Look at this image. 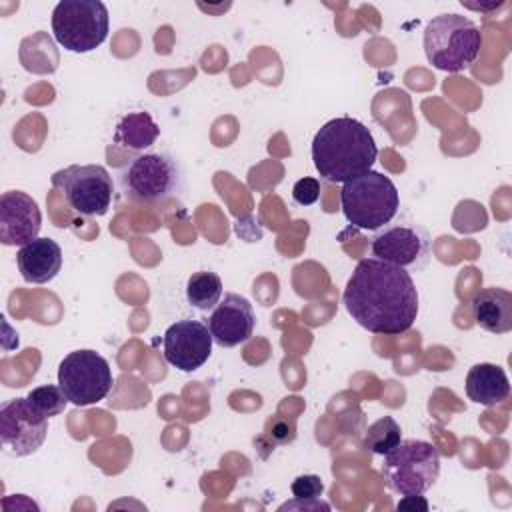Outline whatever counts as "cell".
Wrapping results in <instances>:
<instances>
[{"mask_svg": "<svg viewBox=\"0 0 512 512\" xmlns=\"http://www.w3.org/2000/svg\"><path fill=\"white\" fill-rule=\"evenodd\" d=\"M474 322L492 334H506L512 330V292L490 286L480 290L472 300Z\"/></svg>", "mask_w": 512, "mask_h": 512, "instance_id": "16", "label": "cell"}, {"mask_svg": "<svg viewBox=\"0 0 512 512\" xmlns=\"http://www.w3.org/2000/svg\"><path fill=\"white\" fill-rule=\"evenodd\" d=\"M340 204L354 228L380 230L396 216L400 194L388 176L368 170L342 184Z\"/></svg>", "mask_w": 512, "mask_h": 512, "instance_id": "3", "label": "cell"}, {"mask_svg": "<svg viewBox=\"0 0 512 512\" xmlns=\"http://www.w3.org/2000/svg\"><path fill=\"white\" fill-rule=\"evenodd\" d=\"M16 264L22 278L30 284H46L62 268V248L52 238H34L20 246L16 252Z\"/></svg>", "mask_w": 512, "mask_h": 512, "instance_id": "15", "label": "cell"}, {"mask_svg": "<svg viewBox=\"0 0 512 512\" xmlns=\"http://www.w3.org/2000/svg\"><path fill=\"white\" fill-rule=\"evenodd\" d=\"M222 298V280L216 272L200 270L194 272L186 282V300L190 306L208 312Z\"/></svg>", "mask_w": 512, "mask_h": 512, "instance_id": "19", "label": "cell"}, {"mask_svg": "<svg viewBox=\"0 0 512 512\" xmlns=\"http://www.w3.org/2000/svg\"><path fill=\"white\" fill-rule=\"evenodd\" d=\"M466 394L476 404L496 406L510 394L508 376L498 364H474L466 374Z\"/></svg>", "mask_w": 512, "mask_h": 512, "instance_id": "17", "label": "cell"}, {"mask_svg": "<svg viewBox=\"0 0 512 512\" xmlns=\"http://www.w3.org/2000/svg\"><path fill=\"white\" fill-rule=\"evenodd\" d=\"M402 440L400 424L392 416H382L376 422H372L364 434V448L372 454H388L394 446H398Z\"/></svg>", "mask_w": 512, "mask_h": 512, "instance_id": "20", "label": "cell"}, {"mask_svg": "<svg viewBox=\"0 0 512 512\" xmlns=\"http://www.w3.org/2000/svg\"><path fill=\"white\" fill-rule=\"evenodd\" d=\"M292 510V508H304V510H318V508H324V510H328L330 506L328 504H324V502H320L318 498L316 500H294V502H286L284 506H280V510Z\"/></svg>", "mask_w": 512, "mask_h": 512, "instance_id": "26", "label": "cell"}, {"mask_svg": "<svg viewBox=\"0 0 512 512\" xmlns=\"http://www.w3.org/2000/svg\"><path fill=\"white\" fill-rule=\"evenodd\" d=\"M42 212L32 196L22 190H8L0 196V242L24 246L38 238Z\"/></svg>", "mask_w": 512, "mask_h": 512, "instance_id": "12", "label": "cell"}, {"mask_svg": "<svg viewBox=\"0 0 512 512\" xmlns=\"http://www.w3.org/2000/svg\"><path fill=\"white\" fill-rule=\"evenodd\" d=\"M376 156L372 132L352 116L328 120L312 140L314 168L320 178L334 184H344L372 170Z\"/></svg>", "mask_w": 512, "mask_h": 512, "instance_id": "2", "label": "cell"}, {"mask_svg": "<svg viewBox=\"0 0 512 512\" xmlns=\"http://www.w3.org/2000/svg\"><path fill=\"white\" fill-rule=\"evenodd\" d=\"M398 510H428V500L422 494H404V498L396 504Z\"/></svg>", "mask_w": 512, "mask_h": 512, "instance_id": "25", "label": "cell"}, {"mask_svg": "<svg viewBox=\"0 0 512 512\" xmlns=\"http://www.w3.org/2000/svg\"><path fill=\"white\" fill-rule=\"evenodd\" d=\"M370 250L374 258L408 268L418 266L420 260L428 254V236L418 226H406V224H394L384 226L380 232L372 236Z\"/></svg>", "mask_w": 512, "mask_h": 512, "instance_id": "13", "label": "cell"}, {"mask_svg": "<svg viewBox=\"0 0 512 512\" xmlns=\"http://www.w3.org/2000/svg\"><path fill=\"white\" fill-rule=\"evenodd\" d=\"M270 438H274L276 442H292L296 432H294V424H286L282 420H276L272 426H270Z\"/></svg>", "mask_w": 512, "mask_h": 512, "instance_id": "24", "label": "cell"}, {"mask_svg": "<svg viewBox=\"0 0 512 512\" xmlns=\"http://www.w3.org/2000/svg\"><path fill=\"white\" fill-rule=\"evenodd\" d=\"M114 378L110 364L94 350H74L58 366V386L76 406L104 400L112 390Z\"/></svg>", "mask_w": 512, "mask_h": 512, "instance_id": "9", "label": "cell"}, {"mask_svg": "<svg viewBox=\"0 0 512 512\" xmlns=\"http://www.w3.org/2000/svg\"><path fill=\"white\" fill-rule=\"evenodd\" d=\"M290 490L296 500H316L324 492V484L316 474H302L292 482Z\"/></svg>", "mask_w": 512, "mask_h": 512, "instance_id": "22", "label": "cell"}, {"mask_svg": "<svg viewBox=\"0 0 512 512\" xmlns=\"http://www.w3.org/2000/svg\"><path fill=\"white\" fill-rule=\"evenodd\" d=\"M206 326L216 344H220L222 348H234L252 336L256 326V314L252 304L244 296L228 292L214 306Z\"/></svg>", "mask_w": 512, "mask_h": 512, "instance_id": "14", "label": "cell"}, {"mask_svg": "<svg viewBox=\"0 0 512 512\" xmlns=\"http://www.w3.org/2000/svg\"><path fill=\"white\" fill-rule=\"evenodd\" d=\"M482 48V32L460 14L434 16L424 28V52L428 62L442 72L468 68Z\"/></svg>", "mask_w": 512, "mask_h": 512, "instance_id": "4", "label": "cell"}, {"mask_svg": "<svg viewBox=\"0 0 512 512\" xmlns=\"http://www.w3.org/2000/svg\"><path fill=\"white\" fill-rule=\"evenodd\" d=\"M48 434V418L28 398H14L0 408V440L12 456L36 452Z\"/></svg>", "mask_w": 512, "mask_h": 512, "instance_id": "10", "label": "cell"}, {"mask_svg": "<svg viewBox=\"0 0 512 512\" xmlns=\"http://www.w3.org/2000/svg\"><path fill=\"white\" fill-rule=\"evenodd\" d=\"M158 136H160V126L152 120L148 112L124 114L118 120L114 130V142L130 150L150 148Z\"/></svg>", "mask_w": 512, "mask_h": 512, "instance_id": "18", "label": "cell"}, {"mask_svg": "<svg viewBox=\"0 0 512 512\" xmlns=\"http://www.w3.org/2000/svg\"><path fill=\"white\" fill-rule=\"evenodd\" d=\"M212 334L200 320H178L164 332V358L182 372H194L204 366L212 354Z\"/></svg>", "mask_w": 512, "mask_h": 512, "instance_id": "11", "label": "cell"}, {"mask_svg": "<svg viewBox=\"0 0 512 512\" xmlns=\"http://www.w3.org/2000/svg\"><path fill=\"white\" fill-rule=\"evenodd\" d=\"M52 186L58 188L68 206L82 216H104L110 210L114 184L108 170L100 164L66 166L52 174Z\"/></svg>", "mask_w": 512, "mask_h": 512, "instance_id": "8", "label": "cell"}, {"mask_svg": "<svg viewBox=\"0 0 512 512\" xmlns=\"http://www.w3.org/2000/svg\"><path fill=\"white\" fill-rule=\"evenodd\" d=\"M108 8L100 0H60L52 10V32L68 52L84 54L108 38Z\"/></svg>", "mask_w": 512, "mask_h": 512, "instance_id": "6", "label": "cell"}, {"mask_svg": "<svg viewBox=\"0 0 512 512\" xmlns=\"http://www.w3.org/2000/svg\"><path fill=\"white\" fill-rule=\"evenodd\" d=\"M118 182L128 200L158 204L182 190V170L170 154L144 152L126 162Z\"/></svg>", "mask_w": 512, "mask_h": 512, "instance_id": "5", "label": "cell"}, {"mask_svg": "<svg viewBox=\"0 0 512 512\" xmlns=\"http://www.w3.org/2000/svg\"><path fill=\"white\" fill-rule=\"evenodd\" d=\"M504 2L498 0V2H490V4H470V2H462L464 8H470V10H476V12H488V10H494V8H500Z\"/></svg>", "mask_w": 512, "mask_h": 512, "instance_id": "27", "label": "cell"}, {"mask_svg": "<svg viewBox=\"0 0 512 512\" xmlns=\"http://www.w3.org/2000/svg\"><path fill=\"white\" fill-rule=\"evenodd\" d=\"M440 452L424 440H400L384 454L382 476L398 494H424L438 480Z\"/></svg>", "mask_w": 512, "mask_h": 512, "instance_id": "7", "label": "cell"}, {"mask_svg": "<svg viewBox=\"0 0 512 512\" xmlns=\"http://www.w3.org/2000/svg\"><path fill=\"white\" fill-rule=\"evenodd\" d=\"M292 198L296 204L300 206H310L320 198V180L312 178V176H304L300 178L294 186H292Z\"/></svg>", "mask_w": 512, "mask_h": 512, "instance_id": "23", "label": "cell"}, {"mask_svg": "<svg viewBox=\"0 0 512 512\" xmlns=\"http://www.w3.org/2000/svg\"><path fill=\"white\" fill-rule=\"evenodd\" d=\"M342 302L352 320L384 336L404 334L418 316V290L410 272L378 258L356 264Z\"/></svg>", "mask_w": 512, "mask_h": 512, "instance_id": "1", "label": "cell"}, {"mask_svg": "<svg viewBox=\"0 0 512 512\" xmlns=\"http://www.w3.org/2000/svg\"><path fill=\"white\" fill-rule=\"evenodd\" d=\"M30 400V404L46 418H52V416H58L60 412H64L66 404L70 402L66 398V394L62 392L60 386H54V384H44V386H38L34 390L28 392L26 396Z\"/></svg>", "mask_w": 512, "mask_h": 512, "instance_id": "21", "label": "cell"}]
</instances>
